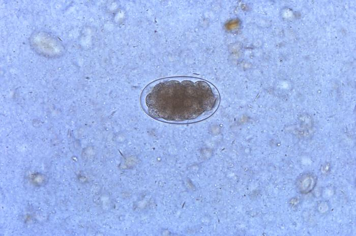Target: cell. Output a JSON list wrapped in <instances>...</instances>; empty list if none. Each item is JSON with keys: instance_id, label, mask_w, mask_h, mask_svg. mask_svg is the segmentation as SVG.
<instances>
[{"instance_id": "obj_1", "label": "cell", "mask_w": 356, "mask_h": 236, "mask_svg": "<svg viewBox=\"0 0 356 236\" xmlns=\"http://www.w3.org/2000/svg\"><path fill=\"white\" fill-rule=\"evenodd\" d=\"M144 110L154 119L183 123L204 118L217 108L219 95L210 83L199 78L169 77L148 85L142 93Z\"/></svg>"}]
</instances>
